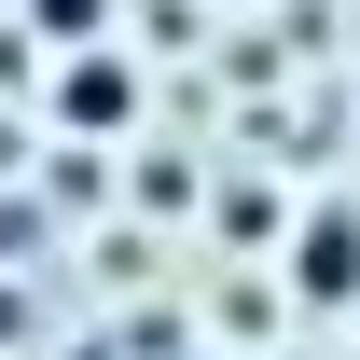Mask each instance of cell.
Wrapping results in <instances>:
<instances>
[{
	"label": "cell",
	"mask_w": 360,
	"mask_h": 360,
	"mask_svg": "<svg viewBox=\"0 0 360 360\" xmlns=\"http://www.w3.org/2000/svg\"><path fill=\"white\" fill-rule=\"evenodd\" d=\"M28 14H42L56 42H84V28H97V14H111V0H28Z\"/></svg>",
	"instance_id": "obj_3"
},
{
	"label": "cell",
	"mask_w": 360,
	"mask_h": 360,
	"mask_svg": "<svg viewBox=\"0 0 360 360\" xmlns=\"http://www.w3.org/2000/svg\"><path fill=\"white\" fill-rule=\"evenodd\" d=\"M291 277H305L319 305H347V291H360V222H347V208H319V222L291 236Z\"/></svg>",
	"instance_id": "obj_2"
},
{
	"label": "cell",
	"mask_w": 360,
	"mask_h": 360,
	"mask_svg": "<svg viewBox=\"0 0 360 360\" xmlns=\"http://www.w3.org/2000/svg\"><path fill=\"white\" fill-rule=\"evenodd\" d=\"M56 125H111V139H125L139 125V70H125V56H70V84H56Z\"/></svg>",
	"instance_id": "obj_1"
}]
</instances>
